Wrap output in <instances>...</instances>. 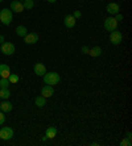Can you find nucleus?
Here are the masks:
<instances>
[{"label": "nucleus", "mask_w": 132, "mask_h": 146, "mask_svg": "<svg viewBox=\"0 0 132 146\" xmlns=\"http://www.w3.org/2000/svg\"><path fill=\"white\" fill-rule=\"evenodd\" d=\"M103 27H105V29L107 32H112L118 28V21L115 20V17L114 16L107 17V19L105 20V23H103Z\"/></svg>", "instance_id": "7ed1b4c3"}, {"label": "nucleus", "mask_w": 132, "mask_h": 146, "mask_svg": "<svg viewBox=\"0 0 132 146\" xmlns=\"http://www.w3.org/2000/svg\"><path fill=\"white\" fill-rule=\"evenodd\" d=\"M46 1H49V3H56L57 0H46Z\"/></svg>", "instance_id": "c85d7f7f"}, {"label": "nucleus", "mask_w": 132, "mask_h": 146, "mask_svg": "<svg viewBox=\"0 0 132 146\" xmlns=\"http://www.w3.org/2000/svg\"><path fill=\"white\" fill-rule=\"evenodd\" d=\"M24 9H32V8L34 7V3H33V0H24Z\"/></svg>", "instance_id": "aec40b11"}, {"label": "nucleus", "mask_w": 132, "mask_h": 146, "mask_svg": "<svg viewBox=\"0 0 132 146\" xmlns=\"http://www.w3.org/2000/svg\"><path fill=\"white\" fill-rule=\"evenodd\" d=\"M13 137V130H12V128H9V126H3L1 129H0V138L4 139V141H8V139H11Z\"/></svg>", "instance_id": "39448f33"}, {"label": "nucleus", "mask_w": 132, "mask_h": 146, "mask_svg": "<svg viewBox=\"0 0 132 146\" xmlns=\"http://www.w3.org/2000/svg\"><path fill=\"white\" fill-rule=\"evenodd\" d=\"M123 40V34L122 32H119L118 29H115V31L110 32V41H111V44L114 45H119L120 42H122Z\"/></svg>", "instance_id": "20e7f679"}, {"label": "nucleus", "mask_w": 132, "mask_h": 146, "mask_svg": "<svg viewBox=\"0 0 132 146\" xmlns=\"http://www.w3.org/2000/svg\"><path fill=\"white\" fill-rule=\"evenodd\" d=\"M45 136H46V138L53 139L57 136V128H56V126H49V128L45 130Z\"/></svg>", "instance_id": "4468645a"}, {"label": "nucleus", "mask_w": 132, "mask_h": 146, "mask_svg": "<svg viewBox=\"0 0 132 146\" xmlns=\"http://www.w3.org/2000/svg\"><path fill=\"white\" fill-rule=\"evenodd\" d=\"M3 42H4V37L3 36H0V44H3Z\"/></svg>", "instance_id": "cd10ccee"}, {"label": "nucleus", "mask_w": 132, "mask_h": 146, "mask_svg": "<svg viewBox=\"0 0 132 146\" xmlns=\"http://www.w3.org/2000/svg\"><path fill=\"white\" fill-rule=\"evenodd\" d=\"M53 94H54V90H53V86H44L42 88H41V95L44 96V98H50V96H53Z\"/></svg>", "instance_id": "1a4fd4ad"}, {"label": "nucleus", "mask_w": 132, "mask_h": 146, "mask_svg": "<svg viewBox=\"0 0 132 146\" xmlns=\"http://www.w3.org/2000/svg\"><path fill=\"white\" fill-rule=\"evenodd\" d=\"M1 53L5 55H12L15 53V45L12 42H3L1 44Z\"/></svg>", "instance_id": "423d86ee"}, {"label": "nucleus", "mask_w": 132, "mask_h": 146, "mask_svg": "<svg viewBox=\"0 0 132 146\" xmlns=\"http://www.w3.org/2000/svg\"><path fill=\"white\" fill-rule=\"evenodd\" d=\"M8 80H9V83H16V82L19 80V76H17L16 74H9V76H8Z\"/></svg>", "instance_id": "4be33fe9"}, {"label": "nucleus", "mask_w": 132, "mask_h": 146, "mask_svg": "<svg viewBox=\"0 0 132 146\" xmlns=\"http://www.w3.org/2000/svg\"><path fill=\"white\" fill-rule=\"evenodd\" d=\"M1 1H3V0H0V3H1Z\"/></svg>", "instance_id": "c756f323"}, {"label": "nucleus", "mask_w": 132, "mask_h": 146, "mask_svg": "<svg viewBox=\"0 0 132 146\" xmlns=\"http://www.w3.org/2000/svg\"><path fill=\"white\" fill-rule=\"evenodd\" d=\"M9 80H8V78H1L0 79V88H8L9 87Z\"/></svg>", "instance_id": "412c9836"}, {"label": "nucleus", "mask_w": 132, "mask_h": 146, "mask_svg": "<svg viewBox=\"0 0 132 146\" xmlns=\"http://www.w3.org/2000/svg\"><path fill=\"white\" fill-rule=\"evenodd\" d=\"M5 122V116H4V112H0V125H3Z\"/></svg>", "instance_id": "393cba45"}, {"label": "nucleus", "mask_w": 132, "mask_h": 146, "mask_svg": "<svg viewBox=\"0 0 132 146\" xmlns=\"http://www.w3.org/2000/svg\"><path fill=\"white\" fill-rule=\"evenodd\" d=\"M60 80H61V76H60V74H57V72H45L44 74V82L45 84H49V86H56L60 83Z\"/></svg>", "instance_id": "f257e3e1"}, {"label": "nucleus", "mask_w": 132, "mask_h": 146, "mask_svg": "<svg viewBox=\"0 0 132 146\" xmlns=\"http://www.w3.org/2000/svg\"><path fill=\"white\" fill-rule=\"evenodd\" d=\"M75 23H77V20L73 17V15H68V16L64 19V25L66 28H70V29L75 25Z\"/></svg>", "instance_id": "f8f14e48"}, {"label": "nucleus", "mask_w": 132, "mask_h": 146, "mask_svg": "<svg viewBox=\"0 0 132 146\" xmlns=\"http://www.w3.org/2000/svg\"><path fill=\"white\" fill-rule=\"evenodd\" d=\"M88 50H90V49H88L87 46H82V54H88Z\"/></svg>", "instance_id": "bb28decb"}, {"label": "nucleus", "mask_w": 132, "mask_h": 146, "mask_svg": "<svg viewBox=\"0 0 132 146\" xmlns=\"http://www.w3.org/2000/svg\"><path fill=\"white\" fill-rule=\"evenodd\" d=\"M12 11H9L8 8H4V9L0 11V21L3 23L4 25H9L12 23Z\"/></svg>", "instance_id": "f03ea898"}, {"label": "nucleus", "mask_w": 132, "mask_h": 146, "mask_svg": "<svg viewBox=\"0 0 132 146\" xmlns=\"http://www.w3.org/2000/svg\"><path fill=\"white\" fill-rule=\"evenodd\" d=\"M123 19H124V17H123V15H120V13H116L115 15V20L116 21H122Z\"/></svg>", "instance_id": "a878e982"}, {"label": "nucleus", "mask_w": 132, "mask_h": 146, "mask_svg": "<svg viewBox=\"0 0 132 146\" xmlns=\"http://www.w3.org/2000/svg\"><path fill=\"white\" fill-rule=\"evenodd\" d=\"M9 96H11L9 88H0V98L4 99V100H7Z\"/></svg>", "instance_id": "6ab92c4d"}, {"label": "nucleus", "mask_w": 132, "mask_h": 146, "mask_svg": "<svg viewBox=\"0 0 132 146\" xmlns=\"http://www.w3.org/2000/svg\"><path fill=\"white\" fill-rule=\"evenodd\" d=\"M11 74V68L8 65H5V63H1L0 65V76L1 78H8Z\"/></svg>", "instance_id": "ddd939ff"}, {"label": "nucleus", "mask_w": 132, "mask_h": 146, "mask_svg": "<svg viewBox=\"0 0 132 146\" xmlns=\"http://www.w3.org/2000/svg\"><path fill=\"white\" fill-rule=\"evenodd\" d=\"M16 33L19 37H25L28 34V29L24 27V25H19V27L16 28Z\"/></svg>", "instance_id": "f3484780"}, {"label": "nucleus", "mask_w": 132, "mask_h": 146, "mask_svg": "<svg viewBox=\"0 0 132 146\" xmlns=\"http://www.w3.org/2000/svg\"><path fill=\"white\" fill-rule=\"evenodd\" d=\"M34 103H36V106L37 107H44L45 104H46V98H44V96L41 95V96H37V98L34 99Z\"/></svg>", "instance_id": "a211bd4d"}, {"label": "nucleus", "mask_w": 132, "mask_h": 146, "mask_svg": "<svg viewBox=\"0 0 132 146\" xmlns=\"http://www.w3.org/2000/svg\"><path fill=\"white\" fill-rule=\"evenodd\" d=\"M131 145H132L131 138H128V137H127V138H124L122 142H120V146H131Z\"/></svg>", "instance_id": "5701e85b"}, {"label": "nucleus", "mask_w": 132, "mask_h": 146, "mask_svg": "<svg viewBox=\"0 0 132 146\" xmlns=\"http://www.w3.org/2000/svg\"><path fill=\"white\" fill-rule=\"evenodd\" d=\"M33 70H34V74L38 75V76H44V74L46 72V67H45V65H42V63H36Z\"/></svg>", "instance_id": "9b49d317"}, {"label": "nucleus", "mask_w": 132, "mask_h": 146, "mask_svg": "<svg viewBox=\"0 0 132 146\" xmlns=\"http://www.w3.org/2000/svg\"><path fill=\"white\" fill-rule=\"evenodd\" d=\"M102 53H103V51H102V49L99 48V46H95V48H92V49H90V50H88V54L91 55L92 58H98V57H101Z\"/></svg>", "instance_id": "dca6fc26"}, {"label": "nucleus", "mask_w": 132, "mask_h": 146, "mask_svg": "<svg viewBox=\"0 0 132 146\" xmlns=\"http://www.w3.org/2000/svg\"><path fill=\"white\" fill-rule=\"evenodd\" d=\"M82 16V13H81V11H74V12H73V17H74L75 20H77V19H79V17Z\"/></svg>", "instance_id": "b1692460"}, {"label": "nucleus", "mask_w": 132, "mask_h": 146, "mask_svg": "<svg viewBox=\"0 0 132 146\" xmlns=\"http://www.w3.org/2000/svg\"><path fill=\"white\" fill-rule=\"evenodd\" d=\"M106 11H107V13L115 16L116 13H119L120 7H119V4H116V3H109L107 4V7H106Z\"/></svg>", "instance_id": "0eeeda50"}, {"label": "nucleus", "mask_w": 132, "mask_h": 146, "mask_svg": "<svg viewBox=\"0 0 132 146\" xmlns=\"http://www.w3.org/2000/svg\"><path fill=\"white\" fill-rule=\"evenodd\" d=\"M24 40H25V42H27L28 45H33L38 41V34L37 33H29L24 37Z\"/></svg>", "instance_id": "9d476101"}, {"label": "nucleus", "mask_w": 132, "mask_h": 146, "mask_svg": "<svg viewBox=\"0 0 132 146\" xmlns=\"http://www.w3.org/2000/svg\"><path fill=\"white\" fill-rule=\"evenodd\" d=\"M12 108H13V106L9 102H1L0 103V109H1V112H11L12 111Z\"/></svg>", "instance_id": "2eb2a0df"}, {"label": "nucleus", "mask_w": 132, "mask_h": 146, "mask_svg": "<svg viewBox=\"0 0 132 146\" xmlns=\"http://www.w3.org/2000/svg\"><path fill=\"white\" fill-rule=\"evenodd\" d=\"M11 11H13V12H16V13L23 12V11H24L23 3H21V1H19V0H13V1L11 3Z\"/></svg>", "instance_id": "6e6552de"}]
</instances>
